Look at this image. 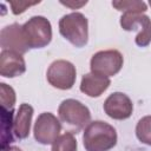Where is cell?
Returning <instances> with one entry per match:
<instances>
[{
  "label": "cell",
  "mask_w": 151,
  "mask_h": 151,
  "mask_svg": "<svg viewBox=\"0 0 151 151\" xmlns=\"http://www.w3.org/2000/svg\"><path fill=\"white\" fill-rule=\"evenodd\" d=\"M116 129L106 122H91L84 130L83 144L86 151H109L117 144Z\"/></svg>",
  "instance_id": "obj_1"
},
{
  "label": "cell",
  "mask_w": 151,
  "mask_h": 151,
  "mask_svg": "<svg viewBox=\"0 0 151 151\" xmlns=\"http://www.w3.org/2000/svg\"><path fill=\"white\" fill-rule=\"evenodd\" d=\"M59 32L76 47H84L88 41V21L80 12L68 13L59 20Z\"/></svg>",
  "instance_id": "obj_2"
},
{
  "label": "cell",
  "mask_w": 151,
  "mask_h": 151,
  "mask_svg": "<svg viewBox=\"0 0 151 151\" xmlns=\"http://www.w3.org/2000/svg\"><path fill=\"white\" fill-rule=\"evenodd\" d=\"M60 122L72 129V133H78L91 123V112L86 105L76 99H65L58 107Z\"/></svg>",
  "instance_id": "obj_3"
},
{
  "label": "cell",
  "mask_w": 151,
  "mask_h": 151,
  "mask_svg": "<svg viewBox=\"0 0 151 151\" xmlns=\"http://www.w3.org/2000/svg\"><path fill=\"white\" fill-rule=\"evenodd\" d=\"M25 41L28 48H42L52 40V26L42 15H34L22 25Z\"/></svg>",
  "instance_id": "obj_4"
},
{
  "label": "cell",
  "mask_w": 151,
  "mask_h": 151,
  "mask_svg": "<svg viewBox=\"0 0 151 151\" xmlns=\"http://www.w3.org/2000/svg\"><path fill=\"white\" fill-rule=\"evenodd\" d=\"M124 58L118 50H105L94 53L90 60V68L92 73L104 77L116 76L123 67Z\"/></svg>",
  "instance_id": "obj_5"
},
{
  "label": "cell",
  "mask_w": 151,
  "mask_h": 151,
  "mask_svg": "<svg viewBox=\"0 0 151 151\" xmlns=\"http://www.w3.org/2000/svg\"><path fill=\"white\" fill-rule=\"evenodd\" d=\"M46 78L51 86L58 90H70L77 79L76 66L68 60H54L47 68Z\"/></svg>",
  "instance_id": "obj_6"
},
{
  "label": "cell",
  "mask_w": 151,
  "mask_h": 151,
  "mask_svg": "<svg viewBox=\"0 0 151 151\" xmlns=\"http://www.w3.org/2000/svg\"><path fill=\"white\" fill-rule=\"evenodd\" d=\"M119 22L124 31H138L134 41L139 47L151 42V19L144 13H123Z\"/></svg>",
  "instance_id": "obj_7"
},
{
  "label": "cell",
  "mask_w": 151,
  "mask_h": 151,
  "mask_svg": "<svg viewBox=\"0 0 151 151\" xmlns=\"http://www.w3.org/2000/svg\"><path fill=\"white\" fill-rule=\"evenodd\" d=\"M60 131H61L60 119H58L51 112L40 113L33 127L34 139L42 145L53 144V142L60 136L59 134Z\"/></svg>",
  "instance_id": "obj_8"
},
{
  "label": "cell",
  "mask_w": 151,
  "mask_h": 151,
  "mask_svg": "<svg viewBox=\"0 0 151 151\" xmlns=\"http://www.w3.org/2000/svg\"><path fill=\"white\" fill-rule=\"evenodd\" d=\"M104 112L114 120H125L133 112V104L130 97L123 92H113L104 101Z\"/></svg>",
  "instance_id": "obj_9"
},
{
  "label": "cell",
  "mask_w": 151,
  "mask_h": 151,
  "mask_svg": "<svg viewBox=\"0 0 151 151\" xmlns=\"http://www.w3.org/2000/svg\"><path fill=\"white\" fill-rule=\"evenodd\" d=\"M0 46L2 50H9L25 54L29 48L25 41L22 25L14 22L5 26L0 32Z\"/></svg>",
  "instance_id": "obj_10"
},
{
  "label": "cell",
  "mask_w": 151,
  "mask_h": 151,
  "mask_svg": "<svg viewBox=\"0 0 151 151\" xmlns=\"http://www.w3.org/2000/svg\"><path fill=\"white\" fill-rule=\"evenodd\" d=\"M26 71V63L22 54L2 50L0 53V74L5 78H14L24 74Z\"/></svg>",
  "instance_id": "obj_11"
},
{
  "label": "cell",
  "mask_w": 151,
  "mask_h": 151,
  "mask_svg": "<svg viewBox=\"0 0 151 151\" xmlns=\"http://www.w3.org/2000/svg\"><path fill=\"white\" fill-rule=\"evenodd\" d=\"M110 85V78L90 72L83 76L80 81V91L91 98H97L100 97Z\"/></svg>",
  "instance_id": "obj_12"
},
{
  "label": "cell",
  "mask_w": 151,
  "mask_h": 151,
  "mask_svg": "<svg viewBox=\"0 0 151 151\" xmlns=\"http://www.w3.org/2000/svg\"><path fill=\"white\" fill-rule=\"evenodd\" d=\"M33 113L34 110L29 104L27 103L20 104L14 117V126H13L14 134L18 139H25L29 136Z\"/></svg>",
  "instance_id": "obj_13"
},
{
  "label": "cell",
  "mask_w": 151,
  "mask_h": 151,
  "mask_svg": "<svg viewBox=\"0 0 151 151\" xmlns=\"http://www.w3.org/2000/svg\"><path fill=\"white\" fill-rule=\"evenodd\" d=\"M13 113L14 110H6L1 107V149L9 146V144L13 142Z\"/></svg>",
  "instance_id": "obj_14"
},
{
  "label": "cell",
  "mask_w": 151,
  "mask_h": 151,
  "mask_svg": "<svg viewBox=\"0 0 151 151\" xmlns=\"http://www.w3.org/2000/svg\"><path fill=\"white\" fill-rule=\"evenodd\" d=\"M78 144L72 132H65L60 134L52 144L51 151H77Z\"/></svg>",
  "instance_id": "obj_15"
},
{
  "label": "cell",
  "mask_w": 151,
  "mask_h": 151,
  "mask_svg": "<svg viewBox=\"0 0 151 151\" xmlns=\"http://www.w3.org/2000/svg\"><path fill=\"white\" fill-rule=\"evenodd\" d=\"M112 6L124 13H144L147 9V5L144 1L139 0H123V1H112Z\"/></svg>",
  "instance_id": "obj_16"
},
{
  "label": "cell",
  "mask_w": 151,
  "mask_h": 151,
  "mask_svg": "<svg viewBox=\"0 0 151 151\" xmlns=\"http://www.w3.org/2000/svg\"><path fill=\"white\" fill-rule=\"evenodd\" d=\"M136 137L140 143L151 146V114L138 120L136 125Z\"/></svg>",
  "instance_id": "obj_17"
},
{
  "label": "cell",
  "mask_w": 151,
  "mask_h": 151,
  "mask_svg": "<svg viewBox=\"0 0 151 151\" xmlns=\"http://www.w3.org/2000/svg\"><path fill=\"white\" fill-rule=\"evenodd\" d=\"M0 100H1V107L6 110H13L15 105V91L13 87L5 83H0Z\"/></svg>",
  "instance_id": "obj_18"
},
{
  "label": "cell",
  "mask_w": 151,
  "mask_h": 151,
  "mask_svg": "<svg viewBox=\"0 0 151 151\" xmlns=\"http://www.w3.org/2000/svg\"><path fill=\"white\" fill-rule=\"evenodd\" d=\"M40 1H33V2H28V1H24V0H17V1H9V5L12 7V13L14 15L21 14L24 13L29 6H34L37 4H39Z\"/></svg>",
  "instance_id": "obj_19"
},
{
  "label": "cell",
  "mask_w": 151,
  "mask_h": 151,
  "mask_svg": "<svg viewBox=\"0 0 151 151\" xmlns=\"http://www.w3.org/2000/svg\"><path fill=\"white\" fill-rule=\"evenodd\" d=\"M60 4L66 6V7H70L72 9H77V8H80L81 6L86 5L87 1L86 0L85 1H60Z\"/></svg>",
  "instance_id": "obj_20"
},
{
  "label": "cell",
  "mask_w": 151,
  "mask_h": 151,
  "mask_svg": "<svg viewBox=\"0 0 151 151\" xmlns=\"http://www.w3.org/2000/svg\"><path fill=\"white\" fill-rule=\"evenodd\" d=\"M1 151H22V150L17 146H7L5 149H1Z\"/></svg>",
  "instance_id": "obj_21"
},
{
  "label": "cell",
  "mask_w": 151,
  "mask_h": 151,
  "mask_svg": "<svg viewBox=\"0 0 151 151\" xmlns=\"http://www.w3.org/2000/svg\"><path fill=\"white\" fill-rule=\"evenodd\" d=\"M149 5H150V6H151V0H150V1H149Z\"/></svg>",
  "instance_id": "obj_22"
}]
</instances>
